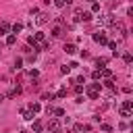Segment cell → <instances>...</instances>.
I'll return each mask as SVG.
<instances>
[{
    "instance_id": "6da1fadb",
    "label": "cell",
    "mask_w": 133,
    "mask_h": 133,
    "mask_svg": "<svg viewBox=\"0 0 133 133\" xmlns=\"http://www.w3.org/2000/svg\"><path fill=\"white\" fill-rule=\"evenodd\" d=\"M100 89H102V85H100V83H91V85L87 87V96H89L91 100H98V94H100Z\"/></svg>"
},
{
    "instance_id": "7a4b0ae2",
    "label": "cell",
    "mask_w": 133,
    "mask_h": 133,
    "mask_svg": "<svg viewBox=\"0 0 133 133\" xmlns=\"http://www.w3.org/2000/svg\"><path fill=\"white\" fill-rule=\"evenodd\" d=\"M94 42H98V44H108V37H106L104 31H98V33H94Z\"/></svg>"
},
{
    "instance_id": "3957f363",
    "label": "cell",
    "mask_w": 133,
    "mask_h": 133,
    "mask_svg": "<svg viewBox=\"0 0 133 133\" xmlns=\"http://www.w3.org/2000/svg\"><path fill=\"white\" fill-rule=\"evenodd\" d=\"M48 131H50V133H58V131H60V123H58V121H50V123H48Z\"/></svg>"
},
{
    "instance_id": "277c9868",
    "label": "cell",
    "mask_w": 133,
    "mask_h": 133,
    "mask_svg": "<svg viewBox=\"0 0 133 133\" xmlns=\"http://www.w3.org/2000/svg\"><path fill=\"white\" fill-rule=\"evenodd\" d=\"M35 23H37V25H44V23H48V15H46V12H37V19H35Z\"/></svg>"
},
{
    "instance_id": "5b68a950",
    "label": "cell",
    "mask_w": 133,
    "mask_h": 133,
    "mask_svg": "<svg viewBox=\"0 0 133 133\" xmlns=\"http://www.w3.org/2000/svg\"><path fill=\"white\" fill-rule=\"evenodd\" d=\"M64 52H66V54H75V52H77V46H75V44H64Z\"/></svg>"
},
{
    "instance_id": "8992f818",
    "label": "cell",
    "mask_w": 133,
    "mask_h": 133,
    "mask_svg": "<svg viewBox=\"0 0 133 133\" xmlns=\"http://www.w3.org/2000/svg\"><path fill=\"white\" fill-rule=\"evenodd\" d=\"M8 29H10V25H8V23H0V35H6V33H8Z\"/></svg>"
},
{
    "instance_id": "52a82bcc",
    "label": "cell",
    "mask_w": 133,
    "mask_h": 133,
    "mask_svg": "<svg viewBox=\"0 0 133 133\" xmlns=\"http://www.w3.org/2000/svg\"><path fill=\"white\" fill-rule=\"evenodd\" d=\"M33 39H35V44H37V42H46V35H44L42 31H37V33L33 35Z\"/></svg>"
},
{
    "instance_id": "ba28073f",
    "label": "cell",
    "mask_w": 133,
    "mask_h": 133,
    "mask_svg": "<svg viewBox=\"0 0 133 133\" xmlns=\"http://www.w3.org/2000/svg\"><path fill=\"white\" fill-rule=\"evenodd\" d=\"M10 29H12V33H15V35H17V33H19V31H21V29H23V23H15V25H12V27H10Z\"/></svg>"
},
{
    "instance_id": "9c48e42d",
    "label": "cell",
    "mask_w": 133,
    "mask_h": 133,
    "mask_svg": "<svg viewBox=\"0 0 133 133\" xmlns=\"http://www.w3.org/2000/svg\"><path fill=\"white\" fill-rule=\"evenodd\" d=\"M15 42H17V35H15V33H10V35H6V44H8V46H12Z\"/></svg>"
},
{
    "instance_id": "30bf717a",
    "label": "cell",
    "mask_w": 133,
    "mask_h": 133,
    "mask_svg": "<svg viewBox=\"0 0 133 133\" xmlns=\"http://www.w3.org/2000/svg\"><path fill=\"white\" fill-rule=\"evenodd\" d=\"M29 110H31V112H33V114H37V112H39V110H42V106H39V104H37V102H35V104H31V106H29Z\"/></svg>"
},
{
    "instance_id": "8fae6325",
    "label": "cell",
    "mask_w": 133,
    "mask_h": 133,
    "mask_svg": "<svg viewBox=\"0 0 133 133\" xmlns=\"http://www.w3.org/2000/svg\"><path fill=\"white\" fill-rule=\"evenodd\" d=\"M23 118L25 121H33V112L31 110H23Z\"/></svg>"
},
{
    "instance_id": "7c38bea8",
    "label": "cell",
    "mask_w": 133,
    "mask_h": 133,
    "mask_svg": "<svg viewBox=\"0 0 133 133\" xmlns=\"http://www.w3.org/2000/svg\"><path fill=\"white\" fill-rule=\"evenodd\" d=\"M31 129H33V133H39V131H42V123H39V121H33V127H31Z\"/></svg>"
},
{
    "instance_id": "4fadbf2b",
    "label": "cell",
    "mask_w": 133,
    "mask_h": 133,
    "mask_svg": "<svg viewBox=\"0 0 133 133\" xmlns=\"http://www.w3.org/2000/svg\"><path fill=\"white\" fill-rule=\"evenodd\" d=\"M123 108H125V110H131V108H133V102H131V100H125V102H123Z\"/></svg>"
},
{
    "instance_id": "5bb4252c",
    "label": "cell",
    "mask_w": 133,
    "mask_h": 133,
    "mask_svg": "<svg viewBox=\"0 0 133 133\" xmlns=\"http://www.w3.org/2000/svg\"><path fill=\"white\" fill-rule=\"evenodd\" d=\"M60 33H62V27H54V29H52V35H54V37H58Z\"/></svg>"
},
{
    "instance_id": "9a60e30c",
    "label": "cell",
    "mask_w": 133,
    "mask_h": 133,
    "mask_svg": "<svg viewBox=\"0 0 133 133\" xmlns=\"http://www.w3.org/2000/svg\"><path fill=\"white\" fill-rule=\"evenodd\" d=\"M54 114H56V116H64V110H62V108H54Z\"/></svg>"
},
{
    "instance_id": "2e32d148",
    "label": "cell",
    "mask_w": 133,
    "mask_h": 133,
    "mask_svg": "<svg viewBox=\"0 0 133 133\" xmlns=\"http://www.w3.org/2000/svg\"><path fill=\"white\" fill-rule=\"evenodd\" d=\"M54 6H56V8H62V6H64V0H54Z\"/></svg>"
},
{
    "instance_id": "e0dca14e",
    "label": "cell",
    "mask_w": 133,
    "mask_h": 133,
    "mask_svg": "<svg viewBox=\"0 0 133 133\" xmlns=\"http://www.w3.org/2000/svg\"><path fill=\"white\" fill-rule=\"evenodd\" d=\"M98 10H100V4L94 2V4H91V12H98Z\"/></svg>"
},
{
    "instance_id": "ac0fdd59",
    "label": "cell",
    "mask_w": 133,
    "mask_h": 133,
    "mask_svg": "<svg viewBox=\"0 0 133 133\" xmlns=\"http://www.w3.org/2000/svg\"><path fill=\"white\" fill-rule=\"evenodd\" d=\"M81 19H83V21H91V12H83Z\"/></svg>"
},
{
    "instance_id": "d6986e66",
    "label": "cell",
    "mask_w": 133,
    "mask_h": 133,
    "mask_svg": "<svg viewBox=\"0 0 133 133\" xmlns=\"http://www.w3.org/2000/svg\"><path fill=\"white\" fill-rule=\"evenodd\" d=\"M21 64H23V58H17L15 60V69H21Z\"/></svg>"
},
{
    "instance_id": "ffe728a7",
    "label": "cell",
    "mask_w": 133,
    "mask_h": 133,
    "mask_svg": "<svg viewBox=\"0 0 133 133\" xmlns=\"http://www.w3.org/2000/svg\"><path fill=\"white\" fill-rule=\"evenodd\" d=\"M121 116H123V118H129L131 114H129V110H125V108H123V110H121Z\"/></svg>"
},
{
    "instance_id": "44dd1931",
    "label": "cell",
    "mask_w": 133,
    "mask_h": 133,
    "mask_svg": "<svg viewBox=\"0 0 133 133\" xmlns=\"http://www.w3.org/2000/svg\"><path fill=\"white\" fill-rule=\"evenodd\" d=\"M102 131H106V133H110V131H112V127H110V125H102Z\"/></svg>"
},
{
    "instance_id": "7402d4cb",
    "label": "cell",
    "mask_w": 133,
    "mask_h": 133,
    "mask_svg": "<svg viewBox=\"0 0 133 133\" xmlns=\"http://www.w3.org/2000/svg\"><path fill=\"white\" fill-rule=\"evenodd\" d=\"M69 71H71V66H62V69H60V73H62V75H66Z\"/></svg>"
},
{
    "instance_id": "603a6c76",
    "label": "cell",
    "mask_w": 133,
    "mask_h": 133,
    "mask_svg": "<svg viewBox=\"0 0 133 133\" xmlns=\"http://www.w3.org/2000/svg\"><path fill=\"white\" fill-rule=\"evenodd\" d=\"M91 77H94L96 81H98V79H102V77H100V71H94V75H91Z\"/></svg>"
},
{
    "instance_id": "cb8c5ba5",
    "label": "cell",
    "mask_w": 133,
    "mask_h": 133,
    "mask_svg": "<svg viewBox=\"0 0 133 133\" xmlns=\"http://www.w3.org/2000/svg\"><path fill=\"white\" fill-rule=\"evenodd\" d=\"M46 112L48 114H54V106H46Z\"/></svg>"
},
{
    "instance_id": "d4e9b609",
    "label": "cell",
    "mask_w": 133,
    "mask_h": 133,
    "mask_svg": "<svg viewBox=\"0 0 133 133\" xmlns=\"http://www.w3.org/2000/svg\"><path fill=\"white\" fill-rule=\"evenodd\" d=\"M71 2H73V0H64V4H71Z\"/></svg>"
},
{
    "instance_id": "484cf974",
    "label": "cell",
    "mask_w": 133,
    "mask_h": 133,
    "mask_svg": "<svg viewBox=\"0 0 133 133\" xmlns=\"http://www.w3.org/2000/svg\"><path fill=\"white\" fill-rule=\"evenodd\" d=\"M2 100H4V96H0V104H2Z\"/></svg>"
}]
</instances>
